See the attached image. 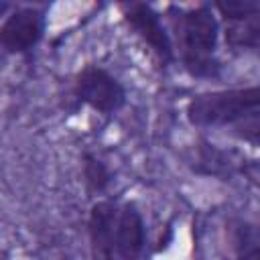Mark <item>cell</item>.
Listing matches in <instances>:
<instances>
[{
  "mask_svg": "<svg viewBox=\"0 0 260 260\" xmlns=\"http://www.w3.org/2000/svg\"><path fill=\"white\" fill-rule=\"evenodd\" d=\"M167 20L173 32L175 59L179 57L183 69L197 79H217L221 75V61L217 59L219 20L211 4L189 8L169 4Z\"/></svg>",
  "mask_w": 260,
  "mask_h": 260,
  "instance_id": "cell-1",
  "label": "cell"
},
{
  "mask_svg": "<svg viewBox=\"0 0 260 260\" xmlns=\"http://www.w3.org/2000/svg\"><path fill=\"white\" fill-rule=\"evenodd\" d=\"M185 116L195 128H234L236 134L258 144L260 89L258 85L203 91L187 102Z\"/></svg>",
  "mask_w": 260,
  "mask_h": 260,
  "instance_id": "cell-2",
  "label": "cell"
},
{
  "mask_svg": "<svg viewBox=\"0 0 260 260\" xmlns=\"http://www.w3.org/2000/svg\"><path fill=\"white\" fill-rule=\"evenodd\" d=\"M71 93L79 104H85L104 116H112L126 106V87L122 81L95 63H89L75 73Z\"/></svg>",
  "mask_w": 260,
  "mask_h": 260,
  "instance_id": "cell-3",
  "label": "cell"
},
{
  "mask_svg": "<svg viewBox=\"0 0 260 260\" xmlns=\"http://www.w3.org/2000/svg\"><path fill=\"white\" fill-rule=\"evenodd\" d=\"M213 10L223 20L225 45L234 51H258L260 45V4L254 0L213 2Z\"/></svg>",
  "mask_w": 260,
  "mask_h": 260,
  "instance_id": "cell-4",
  "label": "cell"
},
{
  "mask_svg": "<svg viewBox=\"0 0 260 260\" xmlns=\"http://www.w3.org/2000/svg\"><path fill=\"white\" fill-rule=\"evenodd\" d=\"M124 22L130 26V30L150 49L154 59L160 65H171L175 61V49L171 35L162 22V16L144 2H126L120 4Z\"/></svg>",
  "mask_w": 260,
  "mask_h": 260,
  "instance_id": "cell-5",
  "label": "cell"
},
{
  "mask_svg": "<svg viewBox=\"0 0 260 260\" xmlns=\"http://www.w3.org/2000/svg\"><path fill=\"white\" fill-rule=\"evenodd\" d=\"M45 10L37 6H18L0 22V49L10 55H22L35 49L45 35Z\"/></svg>",
  "mask_w": 260,
  "mask_h": 260,
  "instance_id": "cell-6",
  "label": "cell"
},
{
  "mask_svg": "<svg viewBox=\"0 0 260 260\" xmlns=\"http://www.w3.org/2000/svg\"><path fill=\"white\" fill-rule=\"evenodd\" d=\"M112 246L116 260H142L146 248V223L134 203L118 205Z\"/></svg>",
  "mask_w": 260,
  "mask_h": 260,
  "instance_id": "cell-7",
  "label": "cell"
},
{
  "mask_svg": "<svg viewBox=\"0 0 260 260\" xmlns=\"http://www.w3.org/2000/svg\"><path fill=\"white\" fill-rule=\"evenodd\" d=\"M118 205L120 203L114 199H100L89 209L87 234H89L93 256L98 260H116L114 246H112V234H114V221H116Z\"/></svg>",
  "mask_w": 260,
  "mask_h": 260,
  "instance_id": "cell-8",
  "label": "cell"
},
{
  "mask_svg": "<svg viewBox=\"0 0 260 260\" xmlns=\"http://www.w3.org/2000/svg\"><path fill=\"white\" fill-rule=\"evenodd\" d=\"M232 260H260V234L254 221H232Z\"/></svg>",
  "mask_w": 260,
  "mask_h": 260,
  "instance_id": "cell-9",
  "label": "cell"
},
{
  "mask_svg": "<svg viewBox=\"0 0 260 260\" xmlns=\"http://www.w3.org/2000/svg\"><path fill=\"white\" fill-rule=\"evenodd\" d=\"M193 171L199 175H207V177H232L234 171V162L228 156V152L215 148L213 144L207 142H199L197 146V154H195V165Z\"/></svg>",
  "mask_w": 260,
  "mask_h": 260,
  "instance_id": "cell-10",
  "label": "cell"
},
{
  "mask_svg": "<svg viewBox=\"0 0 260 260\" xmlns=\"http://www.w3.org/2000/svg\"><path fill=\"white\" fill-rule=\"evenodd\" d=\"M81 175H83V183L89 195L104 193L112 183V171L108 169V165L89 150L81 154Z\"/></svg>",
  "mask_w": 260,
  "mask_h": 260,
  "instance_id": "cell-11",
  "label": "cell"
},
{
  "mask_svg": "<svg viewBox=\"0 0 260 260\" xmlns=\"http://www.w3.org/2000/svg\"><path fill=\"white\" fill-rule=\"evenodd\" d=\"M10 8V4L8 2H0V16H4V12Z\"/></svg>",
  "mask_w": 260,
  "mask_h": 260,
  "instance_id": "cell-12",
  "label": "cell"
}]
</instances>
